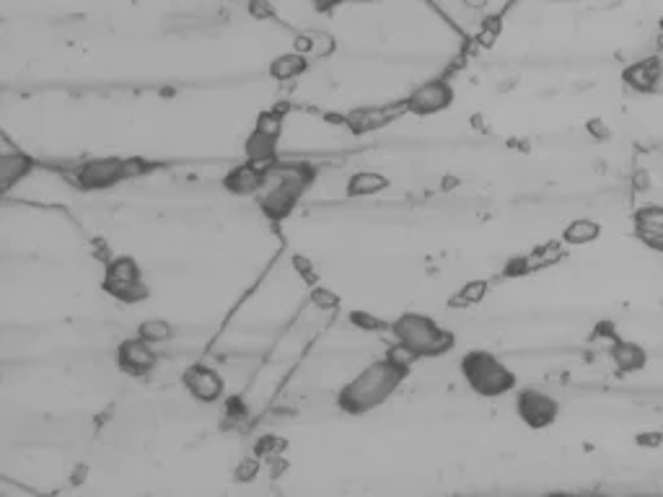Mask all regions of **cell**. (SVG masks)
Masks as SVG:
<instances>
[{
	"label": "cell",
	"instance_id": "6da1fadb",
	"mask_svg": "<svg viewBox=\"0 0 663 497\" xmlns=\"http://www.w3.org/2000/svg\"><path fill=\"white\" fill-rule=\"evenodd\" d=\"M409 368L397 365L394 360L383 357L366 365L356 379L345 383L337 394V407L348 415H366L386 402L407 379Z\"/></svg>",
	"mask_w": 663,
	"mask_h": 497
},
{
	"label": "cell",
	"instance_id": "7a4b0ae2",
	"mask_svg": "<svg viewBox=\"0 0 663 497\" xmlns=\"http://www.w3.org/2000/svg\"><path fill=\"white\" fill-rule=\"evenodd\" d=\"M389 331L394 334L400 345L409 347L418 357H443L456 345L453 331L443 330L435 319H430L426 313H415V311L397 316L389 324Z\"/></svg>",
	"mask_w": 663,
	"mask_h": 497
},
{
	"label": "cell",
	"instance_id": "3957f363",
	"mask_svg": "<svg viewBox=\"0 0 663 497\" xmlns=\"http://www.w3.org/2000/svg\"><path fill=\"white\" fill-rule=\"evenodd\" d=\"M459 371L474 394L485 399H495L519 389L516 373L490 350H467L459 360Z\"/></svg>",
	"mask_w": 663,
	"mask_h": 497
},
{
	"label": "cell",
	"instance_id": "277c9868",
	"mask_svg": "<svg viewBox=\"0 0 663 497\" xmlns=\"http://www.w3.org/2000/svg\"><path fill=\"white\" fill-rule=\"evenodd\" d=\"M101 287L107 296L117 298L119 304H127V306H135L151 298V287L142 283L141 264L127 254L112 257L104 264Z\"/></svg>",
	"mask_w": 663,
	"mask_h": 497
},
{
	"label": "cell",
	"instance_id": "5b68a950",
	"mask_svg": "<svg viewBox=\"0 0 663 497\" xmlns=\"http://www.w3.org/2000/svg\"><path fill=\"white\" fill-rule=\"evenodd\" d=\"M142 171L138 161L130 159H117V156H99V159H89L75 168V184L81 190L96 192V190H112L122 184L125 179H133Z\"/></svg>",
	"mask_w": 663,
	"mask_h": 497
},
{
	"label": "cell",
	"instance_id": "8992f818",
	"mask_svg": "<svg viewBox=\"0 0 663 497\" xmlns=\"http://www.w3.org/2000/svg\"><path fill=\"white\" fill-rule=\"evenodd\" d=\"M513 409H516V417L521 420L523 425L529 430H547L557 423L560 417V402L547 394L537 386H523L516 391V402H513Z\"/></svg>",
	"mask_w": 663,
	"mask_h": 497
},
{
	"label": "cell",
	"instance_id": "52a82bcc",
	"mask_svg": "<svg viewBox=\"0 0 663 497\" xmlns=\"http://www.w3.org/2000/svg\"><path fill=\"white\" fill-rule=\"evenodd\" d=\"M453 99H456V91L449 81L433 78V81L420 83L412 94L404 99V109L415 117H433V115H441V112L451 109Z\"/></svg>",
	"mask_w": 663,
	"mask_h": 497
},
{
	"label": "cell",
	"instance_id": "ba28073f",
	"mask_svg": "<svg viewBox=\"0 0 663 497\" xmlns=\"http://www.w3.org/2000/svg\"><path fill=\"white\" fill-rule=\"evenodd\" d=\"M117 365L119 371H125L127 376H148L156 371L159 365V350L153 342L142 339L141 334L133 337V339H125L117 345Z\"/></svg>",
	"mask_w": 663,
	"mask_h": 497
},
{
	"label": "cell",
	"instance_id": "9c48e42d",
	"mask_svg": "<svg viewBox=\"0 0 663 497\" xmlns=\"http://www.w3.org/2000/svg\"><path fill=\"white\" fill-rule=\"evenodd\" d=\"M182 383H185V389H187V394H190L192 399L200 404L220 402L223 394H226V381H223V376L215 371L213 365H205V363L190 365L185 371V376H182Z\"/></svg>",
	"mask_w": 663,
	"mask_h": 497
},
{
	"label": "cell",
	"instance_id": "30bf717a",
	"mask_svg": "<svg viewBox=\"0 0 663 497\" xmlns=\"http://www.w3.org/2000/svg\"><path fill=\"white\" fill-rule=\"evenodd\" d=\"M267 179H270V166L246 161V164L237 166L226 174L223 187L237 197H257L267 187Z\"/></svg>",
	"mask_w": 663,
	"mask_h": 497
},
{
	"label": "cell",
	"instance_id": "8fae6325",
	"mask_svg": "<svg viewBox=\"0 0 663 497\" xmlns=\"http://www.w3.org/2000/svg\"><path fill=\"white\" fill-rule=\"evenodd\" d=\"M609 360L619 373H640L648 368V350L635 339H615L609 347Z\"/></svg>",
	"mask_w": 663,
	"mask_h": 497
},
{
	"label": "cell",
	"instance_id": "7c38bea8",
	"mask_svg": "<svg viewBox=\"0 0 663 497\" xmlns=\"http://www.w3.org/2000/svg\"><path fill=\"white\" fill-rule=\"evenodd\" d=\"M661 75H663L661 60H659V57H645V60L633 63L630 68H624V71H622V81H624L633 91L648 94V91H653V89L659 86Z\"/></svg>",
	"mask_w": 663,
	"mask_h": 497
},
{
	"label": "cell",
	"instance_id": "4fadbf2b",
	"mask_svg": "<svg viewBox=\"0 0 663 497\" xmlns=\"http://www.w3.org/2000/svg\"><path fill=\"white\" fill-rule=\"evenodd\" d=\"M34 171V159L26 156L22 150L13 153H3L0 156V187L8 192L13 190V184H19Z\"/></svg>",
	"mask_w": 663,
	"mask_h": 497
},
{
	"label": "cell",
	"instance_id": "5bb4252c",
	"mask_svg": "<svg viewBox=\"0 0 663 497\" xmlns=\"http://www.w3.org/2000/svg\"><path fill=\"white\" fill-rule=\"evenodd\" d=\"M308 65H311L308 63V55H301V52L290 49V52L278 55L270 63V78H275L280 83H290V81H298L308 71Z\"/></svg>",
	"mask_w": 663,
	"mask_h": 497
},
{
	"label": "cell",
	"instance_id": "9a60e30c",
	"mask_svg": "<svg viewBox=\"0 0 663 497\" xmlns=\"http://www.w3.org/2000/svg\"><path fill=\"white\" fill-rule=\"evenodd\" d=\"M633 223L635 234L650 246L653 241L663 238V205H642L633 215Z\"/></svg>",
	"mask_w": 663,
	"mask_h": 497
},
{
	"label": "cell",
	"instance_id": "2e32d148",
	"mask_svg": "<svg viewBox=\"0 0 663 497\" xmlns=\"http://www.w3.org/2000/svg\"><path fill=\"white\" fill-rule=\"evenodd\" d=\"M244 156H246V161H252V164L260 166L275 164V161H278V141L270 138V135H264L260 130H252L249 138L244 141Z\"/></svg>",
	"mask_w": 663,
	"mask_h": 497
},
{
	"label": "cell",
	"instance_id": "e0dca14e",
	"mask_svg": "<svg viewBox=\"0 0 663 497\" xmlns=\"http://www.w3.org/2000/svg\"><path fill=\"white\" fill-rule=\"evenodd\" d=\"M389 187H392V182L381 171H356L348 179V194L350 197H374V194L386 192Z\"/></svg>",
	"mask_w": 663,
	"mask_h": 497
},
{
	"label": "cell",
	"instance_id": "ac0fdd59",
	"mask_svg": "<svg viewBox=\"0 0 663 497\" xmlns=\"http://www.w3.org/2000/svg\"><path fill=\"white\" fill-rule=\"evenodd\" d=\"M601 236V226L591 218H575L563 228V244L568 246H586Z\"/></svg>",
	"mask_w": 663,
	"mask_h": 497
},
{
	"label": "cell",
	"instance_id": "d6986e66",
	"mask_svg": "<svg viewBox=\"0 0 663 497\" xmlns=\"http://www.w3.org/2000/svg\"><path fill=\"white\" fill-rule=\"evenodd\" d=\"M487 296V283L485 280H472V283L461 285V290H456L449 298V306L453 308H472L482 304Z\"/></svg>",
	"mask_w": 663,
	"mask_h": 497
},
{
	"label": "cell",
	"instance_id": "ffe728a7",
	"mask_svg": "<svg viewBox=\"0 0 663 497\" xmlns=\"http://www.w3.org/2000/svg\"><path fill=\"white\" fill-rule=\"evenodd\" d=\"M138 334H141L142 339H148V342H153V345H161V342H168V339H174V324L171 321H166V319H145L138 324Z\"/></svg>",
	"mask_w": 663,
	"mask_h": 497
},
{
	"label": "cell",
	"instance_id": "44dd1931",
	"mask_svg": "<svg viewBox=\"0 0 663 497\" xmlns=\"http://www.w3.org/2000/svg\"><path fill=\"white\" fill-rule=\"evenodd\" d=\"M308 301H311V306L319 308V311H337V308L342 306V298L334 290L324 287V285L308 287Z\"/></svg>",
	"mask_w": 663,
	"mask_h": 497
},
{
	"label": "cell",
	"instance_id": "7402d4cb",
	"mask_svg": "<svg viewBox=\"0 0 663 497\" xmlns=\"http://www.w3.org/2000/svg\"><path fill=\"white\" fill-rule=\"evenodd\" d=\"M254 130H260V133H264V135H270V138L280 141V135H283V115H280V112H275V109L262 112L260 117L254 119Z\"/></svg>",
	"mask_w": 663,
	"mask_h": 497
},
{
	"label": "cell",
	"instance_id": "603a6c76",
	"mask_svg": "<svg viewBox=\"0 0 663 497\" xmlns=\"http://www.w3.org/2000/svg\"><path fill=\"white\" fill-rule=\"evenodd\" d=\"M290 264H293L296 275H298V278H301L308 287L319 285V272H316V264L308 260V257H304V254H296V257L290 260Z\"/></svg>",
	"mask_w": 663,
	"mask_h": 497
},
{
	"label": "cell",
	"instance_id": "cb8c5ba5",
	"mask_svg": "<svg viewBox=\"0 0 663 497\" xmlns=\"http://www.w3.org/2000/svg\"><path fill=\"white\" fill-rule=\"evenodd\" d=\"M285 441H280V438H275V435H264V438H260L257 441V446H254V453L260 456V458H272V456H280L285 450Z\"/></svg>",
	"mask_w": 663,
	"mask_h": 497
},
{
	"label": "cell",
	"instance_id": "d4e9b609",
	"mask_svg": "<svg viewBox=\"0 0 663 497\" xmlns=\"http://www.w3.org/2000/svg\"><path fill=\"white\" fill-rule=\"evenodd\" d=\"M246 13L254 21H270V19H275V8H272L270 0H249L246 3Z\"/></svg>",
	"mask_w": 663,
	"mask_h": 497
},
{
	"label": "cell",
	"instance_id": "484cf974",
	"mask_svg": "<svg viewBox=\"0 0 663 497\" xmlns=\"http://www.w3.org/2000/svg\"><path fill=\"white\" fill-rule=\"evenodd\" d=\"M293 49L301 52V55H314V49H316V37H314V34H298V37L293 39Z\"/></svg>",
	"mask_w": 663,
	"mask_h": 497
},
{
	"label": "cell",
	"instance_id": "4316f807",
	"mask_svg": "<svg viewBox=\"0 0 663 497\" xmlns=\"http://www.w3.org/2000/svg\"><path fill=\"white\" fill-rule=\"evenodd\" d=\"M342 3H345V0H311V8H314L316 13L327 16V13H334Z\"/></svg>",
	"mask_w": 663,
	"mask_h": 497
},
{
	"label": "cell",
	"instance_id": "83f0119b",
	"mask_svg": "<svg viewBox=\"0 0 663 497\" xmlns=\"http://www.w3.org/2000/svg\"><path fill=\"white\" fill-rule=\"evenodd\" d=\"M661 441H663V433H640L638 435V443L640 446H653V449H659L661 446Z\"/></svg>",
	"mask_w": 663,
	"mask_h": 497
},
{
	"label": "cell",
	"instance_id": "f1b7e54d",
	"mask_svg": "<svg viewBox=\"0 0 663 497\" xmlns=\"http://www.w3.org/2000/svg\"><path fill=\"white\" fill-rule=\"evenodd\" d=\"M254 474H257V461H244L241 464V469H237V479L238 482H246V479H254Z\"/></svg>",
	"mask_w": 663,
	"mask_h": 497
},
{
	"label": "cell",
	"instance_id": "f546056e",
	"mask_svg": "<svg viewBox=\"0 0 663 497\" xmlns=\"http://www.w3.org/2000/svg\"><path fill=\"white\" fill-rule=\"evenodd\" d=\"M589 133L598 135V138H607V135H609V130L604 127V122H601V119H591V122H589Z\"/></svg>",
	"mask_w": 663,
	"mask_h": 497
},
{
	"label": "cell",
	"instance_id": "4dcf8cb0",
	"mask_svg": "<svg viewBox=\"0 0 663 497\" xmlns=\"http://www.w3.org/2000/svg\"><path fill=\"white\" fill-rule=\"evenodd\" d=\"M467 8H472V11H485L487 5H490V0H461Z\"/></svg>",
	"mask_w": 663,
	"mask_h": 497
},
{
	"label": "cell",
	"instance_id": "1f68e13d",
	"mask_svg": "<svg viewBox=\"0 0 663 497\" xmlns=\"http://www.w3.org/2000/svg\"><path fill=\"white\" fill-rule=\"evenodd\" d=\"M650 246H653V249H659V252H663V238H659V241H653Z\"/></svg>",
	"mask_w": 663,
	"mask_h": 497
},
{
	"label": "cell",
	"instance_id": "d6a6232c",
	"mask_svg": "<svg viewBox=\"0 0 663 497\" xmlns=\"http://www.w3.org/2000/svg\"><path fill=\"white\" fill-rule=\"evenodd\" d=\"M661 29H663V19H661Z\"/></svg>",
	"mask_w": 663,
	"mask_h": 497
}]
</instances>
